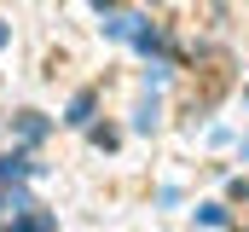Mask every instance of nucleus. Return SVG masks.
<instances>
[{
	"instance_id": "nucleus-3",
	"label": "nucleus",
	"mask_w": 249,
	"mask_h": 232,
	"mask_svg": "<svg viewBox=\"0 0 249 232\" xmlns=\"http://www.w3.org/2000/svg\"><path fill=\"white\" fill-rule=\"evenodd\" d=\"M197 221H209V227H226V209H220V203H203V209H197Z\"/></svg>"
},
{
	"instance_id": "nucleus-4",
	"label": "nucleus",
	"mask_w": 249,
	"mask_h": 232,
	"mask_svg": "<svg viewBox=\"0 0 249 232\" xmlns=\"http://www.w3.org/2000/svg\"><path fill=\"white\" fill-rule=\"evenodd\" d=\"M0 47H6V29H0Z\"/></svg>"
},
{
	"instance_id": "nucleus-1",
	"label": "nucleus",
	"mask_w": 249,
	"mask_h": 232,
	"mask_svg": "<svg viewBox=\"0 0 249 232\" xmlns=\"http://www.w3.org/2000/svg\"><path fill=\"white\" fill-rule=\"evenodd\" d=\"M232 87V58L226 53H209L203 58V87H191V116L197 111H214V99Z\"/></svg>"
},
{
	"instance_id": "nucleus-2",
	"label": "nucleus",
	"mask_w": 249,
	"mask_h": 232,
	"mask_svg": "<svg viewBox=\"0 0 249 232\" xmlns=\"http://www.w3.org/2000/svg\"><path fill=\"white\" fill-rule=\"evenodd\" d=\"M87 116H93V93H75V105H70V122H75V128H81V122H87Z\"/></svg>"
}]
</instances>
